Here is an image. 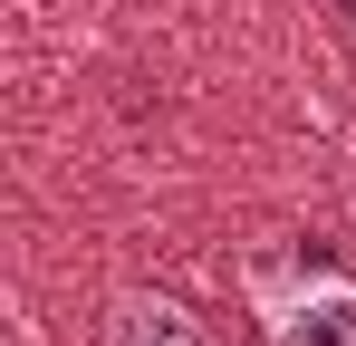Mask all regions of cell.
<instances>
[{
  "label": "cell",
  "mask_w": 356,
  "mask_h": 346,
  "mask_svg": "<svg viewBox=\"0 0 356 346\" xmlns=\"http://www.w3.org/2000/svg\"><path fill=\"white\" fill-rule=\"evenodd\" d=\"M270 308V346H356V279H337L327 260H298V288L260 279Z\"/></svg>",
  "instance_id": "1"
},
{
  "label": "cell",
  "mask_w": 356,
  "mask_h": 346,
  "mask_svg": "<svg viewBox=\"0 0 356 346\" xmlns=\"http://www.w3.org/2000/svg\"><path fill=\"white\" fill-rule=\"evenodd\" d=\"M106 346H212V337L183 318L174 298H125V308H116V327H106Z\"/></svg>",
  "instance_id": "2"
},
{
  "label": "cell",
  "mask_w": 356,
  "mask_h": 346,
  "mask_svg": "<svg viewBox=\"0 0 356 346\" xmlns=\"http://www.w3.org/2000/svg\"><path fill=\"white\" fill-rule=\"evenodd\" d=\"M337 10H347V0H337Z\"/></svg>",
  "instance_id": "3"
}]
</instances>
